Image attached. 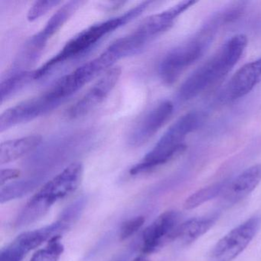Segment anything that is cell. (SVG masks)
Returning a JSON list of instances; mask_svg holds the SVG:
<instances>
[{
  "label": "cell",
  "mask_w": 261,
  "mask_h": 261,
  "mask_svg": "<svg viewBox=\"0 0 261 261\" xmlns=\"http://www.w3.org/2000/svg\"><path fill=\"white\" fill-rule=\"evenodd\" d=\"M228 184L227 181H221L198 190L186 199L185 207L189 210L195 208L201 204L216 198L218 195H223Z\"/></svg>",
  "instance_id": "obj_18"
},
{
  "label": "cell",
  "mask_w": 261,
  "mask_h": 261,
  "mask_svg": "<svg viewBox=\"0 0 261 261\" xmlns=\"http://www.w3.org/2000/svg\"><path fill=\"white\" fill-rule=\"evenodd\" d=\"M51 90L33 98L24 100L9 109L0 116V132L21 123H27L53 111L62 103Z\"/></svg>",
  "instance_id": "obj_5"
},
{
  "label": "cell",
  "mask_w": 261,
  "mask_h": 261,
  "mask_svg": "<svg viewBox=\"0 0 261 261\" xmlns=\"http://www.w3.org/2000/svg\"><path fill=\"white\" fill-rule=\"evenodd\" d=\"M261 226V216L247 219L223 237L212 249L209 261H232L245 250Z\"/></svg>",
  "instance_id": "obj_6"
},
{
  "label": "cell",
  "mask_w": 261,
  "mask_h": 261,
  "mask_svg": "<svg viewBox=\"0 0 261 261\" xmlns=\"http://www.w3.org/2000/svg\"><path fill=\"white\" fill-rule=\"evenodd\" d=\"M127 254L128 253H125V254L121 255V256H117L111 261H127L128 258H129Z\"/></svg>",
  "instance_id": "obj_25"
},
{
  "label": "cell",
  "mask_w": 261,
  "mask_h": 261,
  "mask_svg": "<svg viewBox=\"0 0 261 261\" xmlns=\"http://www.w3.org/2000/svg\"><path fill=\"white\" fill-rule=\"evenodd\" d=\"M121 71L120 67H114L103 73L88 92L71 107L68 112L69 117L73 119L84 117L101 105L115 88Z\"/></svg>",
  "instance_id": "obj_9"
},
{
  "label": "cell",
  "mask_w": 261,
  "mask_h": 261,
  "mask_svg": "<svg viewBox=\"0 0 261 261\" xmlns=\"http://www.w3.org/2000/svg\"><path fill=\"white\" fill-rule=\"evenodd\" d=\"M247 38L236 35L227 41L218 51L195 70L180 87L178 98L192 100L227 75L242 57L247 46Z\"/></svg>",
  "instance_id": "obj_1"
},
{
  "label": "cell",
  "mask_w": 261,
  "mask_h": 261,
  "mask_svg": "<svg viewBox=\"0 0 261 261\" xmlns=\"http://www.w3.org/2000/svg\"><path fill=\"white\" fill-rule=\"evenodd\" d=\"M86 198L76 200L63 211L59 220L70 227L79 218L86 205Z\"/></svg>",
  "instance_id": "obj_21"
},
{
  "label": "cell",
  "mask_w": 261,
  "mask_h": 261,
  "mask_svg": "<svg viewBox=\"0 0 261 261\" xmlns=\"http://www.w3.org/2000/svg\"><path fill=\"white\" fill-rule=\"evenodd\" d=\"M218 217L216 215L192 218L181 223L175 233V240L181 244H192L202 236L214 225Z\"/></svg>",
  "instance_id": "obj_16"
},
{
  "label": "cell",
  "mask_w": 261,
  "mask_h": 261,
  "mask_svg": "<svg viewBox=\"0 0 261 261\" xmlns=\"http://www.w3.org/2000/svg\"><path fill=\"white\" fill-rule=\"evenodd\" d=\"M173 109V103L166 100L148 110L133 126L128 138L129 145L140 146L149 141L169 120Z\"/></svg>",
  "instance_id": "obj_8"
},
{
  "label": "cell",
  "mask_w": 261,
  "mask_h": 261,
  "mask_svg": "<svg viewBox=\"0 0 261 261\" xmlns=\"http://www.w3.org/2000/svg\"><path fill=\"white\" fill-rule=\"evenodd\" d=\"M152 2H143L128 10L123 14L107 19L85 29L70 39L65 46L54 57L36 70V79H40L51 71L55 67L86 53L97 42L114 30L126 25L141 15Z\"/></svg>",
  "instance_id": "obj_3"
},
{
  "label": "cell",
  "mask_w": 261,
  "mask_h": 261,
  "mask_svg": "<svg viewBox=\"0 0 261 261\" xmlns=\"http://www.w3.org/2000/svg\"><path fill=\"white\" fill-rule=\"evenodd\" d=\"M145 222V218L143 216L134 217L123 223L120 228V239H127L129 237L134 235L136 232L138 231Z\"/></svg>",
  "instance_id": "obj_23"
},
{
  "label": "cell",
  "mask_w": 261,
  "mask_h": 261,
  "mask_svg": "<svg viewBox=\"0 0 261 261\" xmlns=\"http://www.w3.org/2000/svg\"><path fill=\"white\" fill-rule=\"evenodd\" d=\"M195 4L196 1L193 0L181 1L161 13L146 18L135 31L150 42L154 38L169 30L173 25L175 19Z\"/></svg>",
  "instance_id": "obj_12"
},
{
  "label": "cell",
  "mask_w": 261,
  "mask_h": 261,
  "mask_svg": "<svg viewBox=\"0 0 261 261\" xmlns=\"http://www.w3.org/2000/svg\"><path fill=\"white\" fill-rule=\"evenodd\" d=\"M221 24L222 20L217 15L198 34L165 56L159 69L160 77L164 83L171 85L176 82L186 69L202 57L212 43L217 29Z\"/></svg>",
  "instance_id": "obj_4"
},
{
  "label": "cell",
  "mask_w": 261,
  "mask_h": 261,
  "mask_svg": "<svg viewBox=\"0 0 261 261\" xmlns=\"http://www.w3.org/2000/svg\"><path fill=\"white\" fill-rule=\"evenodd\" d=\"M181 223V214L176 211H168L160 215L143 232V253H154L166 243L175 240V233Z\"/></svg>",
  "instance_id": "obj_10"
},
{
  "label": "cell",
  "mask_w": 261,
  "mask_h": 261,
  "mask_svg": "<svg viewBox=\"0 0 261 261\" xmlns=\"http://www.w3.org/2000/svg\"><path fill=\"white\" fill-rule=\"evenodd\" d=\"M85 4V1H70L61 7L50 18L45 27L39 33L32 36L30 40L25 44L27 48H30L37 56H40L48 39L54 36L68 22L73 14Z\"/></svg>",
  "instance_id": "obj_11"
},
{
  "label": "cell",
  "mask_w": 261,
  "mask_h": 261,
  "mask_svg": "<svg viewBox=\"0 0 261 261\" xmlns=\"http://www.w3.org/2000/svg\"><path fill=\"white\" fill-rule=\"evenodd\" d=\"M205 119V113L201 111H191L180 117L144 158L131 168V175L146 173L166 164L181 153L186 148L185 141L188 136L199 129Z\"/></svg>",
  "instance_id": "obj_2"
},
{
  "label": "cell",
  "mask_w": 261,
  "mask_h": 261,
  "mask_svg": "<svg viewBox=\"0 0 261 261\" xmlns=\"http://www.w3.org/2000/svg\"><path fill=\"white\" fill-rule=\"evenodd\" d=\"M36 79L35 71H10L0 84L1 103L20 91L24 87Z\"/></svg>",
  "instance_id": "obj_17"
},
{
  "label": "cell",
  "mask_w": 261,
  "mask_h": 261,
  "mask_svg": "<svg viewBox=\"0 0 261 261\" xmlns=\"http://www.w3.org/2000/svg\"><path fill=\"white\" fill-rule=\"evenodd\" d=\"M38 181L37 179L22 180L1 188L0 202L3 204L24 196L37 187Z\"/></svg>",
  "instance_id": "obj_19"
},
{
  "label": "cell",
  "mask_w": 261,
  "mask_h": 261,
  "mask_svg": "<svg viewBox=\"0 0 261 261\" xmlns=\"http://www.w3.org/2000/svg\"><path fill=\"white\" fill-rule=\"evenodd\" d=\"M134 261H149L146 258L143 257V256H138V257L136 258Z\"/></svg>",
  "instance_id": "obj_26"
},
{
  "label": "cell",
  "mask_w": 261,
  "mask_h": 261,
  "mask_svg": "<svg viewBox=\"0 0 261 261\" xmlns=\"http://www.w3.org/2000/svg\"><path fill=\"white\" fill-rule=\"evenodd\" d=\"M39 135L27 136L3 142L0 145V164L11 163L32 152L42 143Z\"/></svg>",
  "instance_id": "obj_15"
},
{
  "label": "cell",
  "mask_w": 261,
  "mask_h": 261,
  "mask_svg": "<svg viewBox=\"0 0 261 261\" xmlns=\"http://www.w3.org/2000/svg\"><path fill=\"white\" fill-rule=\"evenodd\" d=\"M64 251L61 237L51 238L44 248L38 250L30 261H58Z\"/></svg>",
  "instance_id": "obj_20"
},
{
  "label": "cell",
  "mask_w": 261,
  "mask_h": 261,
  "mask_svg": "<svg viewBox=\"0 0 261 261\" xmlns=\"http://www.w3.org/2000/svg\"><path fill=\"white\" fill-rule=\"evenodd\" d=\"M83 171L82 163H71L59 175L48 181L33 198L50 210L55 203L65 198L79 188Z\"/></svg>",
  "instance_id": "obj_7"
},
{
  "label": "cell",
  "mask_w": 261,
  "mask_h": 261,
  "mask_svg": "<svg viewBox=\"0 0 261 261\" xmlns=\"http://www.w3.org/2000/svg\"><path fill=\"white\" fill-rule=\"evenodd\" d=\"M19 172L18 169H5L1 170V173H0V182H1V186H4L5 183L10 180L15 179V178H18L19 176Z\"/></svg>",
  "instance_id": "obj_24"
},
{
  "label": "cell",
  "mask_w": 261,
  "mask_h": 261,
  "mask_svg": "<svg viewBox=\"0 0 261 261\" xmlns=\"http://www.w3.org/2000/svg\"><path fill=\"white\" fill-rule=\"evenodd\" d=\"M261 82V58L240 68L227 85V99L238 100L248 94Z\"/></svg>",
  "instance_id": "obj_13"
},
{
  "label": "cell",
  "mask_w": 261,
  "mask_h": 261,
  "mask_svg": "<svg viewBox=\"0 0 261 261\" xmlns=\"http://www.w3.org/2000/svg\"><path fill=\"white\" fill-rule=\"evenodd\" d=\"M261 181V164L254 165L230 181L223 193L227 201L235 202L253 192Z\"/></svg>",
  "instance_id": "obj_14"
},
{
  "label": "cell",
  "mask_w": 261,
  "mask_h": 261,
  "mask_svg": "<svg viewBox=\"0 0 261 261\" xmlns=\"http://www.w3.org/2000/svg\"><path fill=\"white\" fill-rule=\"evenodd\" d=\"M60 4H62L61 1H56V0H40V1H36L30 7L28 14H27V19H28L30 22H33V21L40 18L41 16L46 14L48 11L53 10V8L57 7Z\"/></svg>",
  "instance_id": "obj_22"
}]
</instances>
